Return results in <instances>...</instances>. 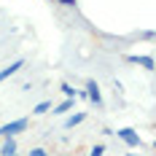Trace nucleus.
I'll use <instances>...</instances> for the list:
<instances>
[{
	"mask_svg": "<svg viewBox=\"0 0 156 156\" xmlns=\"http://www.w3.org/2000/svg\"><path fill=\"white\" fill-rule=\"evenodd\" d=\"M22 67H24V59H14V62H11V65H5V67H3V70H0V83H3V81H5V78H11V76H16V73H19V70H22Z\"/></svg>",
	"mask_w": 156,
	"mask_h": 156,
	"instance_id": "nucleus-5",
	"label": "nucleus"
},
{
	"mask_svg": "<svg viewBox=\"0 0 156 156\" xmlns=\"http://www.w3.org/2000/svg\"><path fill=\"white\" fill-rule=\"evenodd\" d=\"M116 137L119 140H124L129 148H140V135H137V129H132V126H121V129H116Z\"/></svg>",
	"mask_w": 156,
	"mask_h": 156,
	"instance_id": "nucleus-2",
	"label": "nucleus"
},
{
	"mask_svg": "<svg viewBox=\"0 0 156 156\" xmlns=\"http://www.w3.org/2000/svg\"><path fill=\"white\" fill-rule=\"evenodd\" d=\"M48 110H51V100H43V102H38V105L32 108V113H35V116H43Z\"/></svg>",
	"mask_w": 156,
	"mask_h": 156,
	"instance_id": "nucleus-10",
	"label": "nucleus"
},
{
	"mask_svg": "<svg viewBox=\"0 0 156 156\" xmlns=\"http://www.w3.org/2000/svg\"><path fill=\"white\" fill-rule=\"evenodd\" d=\"M59 92L65 94V100H76V92H78V89H73V86L65 81V83H59Z\"/></svg>",
	"mask_w": 156,
	"mask_h": 156,
	"instance_id": "nucleus-9",
	"label": "nucleus"
},
{
	"mask_svg": "<svg viewBox=\"0 0 156 156\" xmlns=\"http://www.w3.org/2000/svg\"><path fill=\"white\" fill-rule=\"evenodd\" d=\"M59 156H67V154H59Z\"/></svg>",
	"mask_w": 156,
	"mask_h": 156,
	"instance_id": "nucleus-15",
	"label": "nucleus"
},
{
	"mask_svg": "<svg viewBox=\"0 0 156 156\" xmlns=\"http://www.w3.org/2000/svg\"><path fill=\"white\" fill-rule=\"evenodd\" d=\"M27 156H48V151L46 148H30V154Z\"/></svg>",
	"mask_w": 156,
	"mask_h": 156,
	"instance_id": "nucleus-12",
	"label": "nucleus"
},
{
	"mask_svg": "<svg viewBox=\"0 0 156 156\" xmlns=\"http://www.w3.org/2000/svg\"><path fill=\"white\" fill-rule=\"evenodd\" d=\"M126 156H137V154H126Z\"/></svg>",
	"mask_w": 156,
	"mask_h": 156,
	"instance_id": "nucleus-14",
	"label": "nucleus"
},
{
	"mask_svg": "<svg viewBox=\"0 0 156 156\" xmlns=\"http://www.w3.org/2000/svg\"><path fill=\"white\" fill-rule=\"evenodd\" d=\"M126 59H129L132 65H140L143 70H148V73L154 70V57H151V54H129Z\"/></svg>",
	"mask_w": 156,
	"mask_h": 156,
	"instance_id": "nucleus-4",
	"label": "nucleus"
},
{
	"mask_svg": "<svg viewBox=\"0 0 156 156\" xmlns=\"http://www.w3.org/2000/svg\"><path fill=\"white\" fill-rule=\"evenodd\" d=\"M83 121H86V113H73V116H67V119H65V126H67V129H73V126L83 124Z\"/></svg>",
	"mask_w": 156,
	"mask_h": 156,
	"instance_id": "nucleus-8",
	"label": "nucleus"
},
{
	"mask_svg": "<svg viewBox=\"0 0 156 156\" xmlns=\"http://www.w3.org/2000/svg\"><path fill=\"white\" fill-rule=\"evenodd\" d=\"M0 145H3V140H0Z\"/></svg>",
	"mask_w": 156,
	"mask_h": 156,
	"instance_id": "nucleus-16",
	"label": "nucleus"
},
{
	"mask_svg": "<svg viewBox=\"0 0 156 156\" xmlns=\"http://www.w3.org/2000/svg\"><path fill=\"white\" fill-rule=\"evenodd\" d=\"M3 145H0V156H14L19 154V145H16V137H0Z\"/></svg>",
	"mask_w": 156,
	"mask_h": 156,
	"instance_id": "nucleus-6",
	"label": "nucleus"
},
{
	"mask_svg": "<svg viewBox=\"0 0 156 156\" xmlns=\"http://www.w3.org/2000/svg\"><path fill=\"white\" fill-rule=\"evenodd\" d=\"M14 156H19V154H14Z\"/></svg>",
	"mask_w": 156,
	"mask_h": 156,
	"instance_id": "nucleus-17",
	"label": "nucleus"
},
{
	"mask_svg": "<svg viewBox=\"0 0 156 156\" xmlns=\"http://www.w3.org/2000/svg\"><path fill=\"white\" fill-rule=\"evenodd\" d=\"M30 126V119H14V121H5L0 124V137H16L22 132H27Z\"/></svg>",
	"mask_w": 156,
	"mask_h": 156,
	"instance_id": "nucleus-1",
	"label": "nucleus"
},
{
	"mask_svg": "<svg viewBox=\"0 0 156 156\" xmlns=\"http://www.w3.org/2000/svg\"><path fill=\"white\" fill-rule=\"evenodd\" d=\"M102 154H105V145H102V143H97L92 151H89V156H102Z\"/></svg>",
	"mask_w": 156,
	"mask_h": 156,
	"instance_id": "nucleus-11",
	"label": "nucleus"
},
{
	"mask_svg": "<svg viewBox=\"0 0 156 156\" xmlns=\"http://www.w3.org/2000/svg\"><path fill=\"white\" fill-rule=\"evenodd\" d=\"M83 92H86V100L92 102L94 108H100V105H102V94H100L97 81H86V89H83Z\"/></svg>",
	"mask_w": 156,
	"mask_h": 156,
	"instance_id": "nucleus-3",
	"label": "nucleus"
},
{
	"mask_svg": "<svg viewBox=\"0 0 156 156\" xmlns=\"http://www.w3.org/2000/svg\"><path fill=\"white\" fill-rule=\"evenodd\" d=\"M59 5H78V0H57Z\"/></svg>",
	"mask_w": 156,
	"mask_h": 156,
	"instance_id": "nucleus-13",
	"label": "nucleus"
},
{
	"mask_svg": "<svg viewBox=\"0 0 156 156\" xmlns=\"http://www.w3.org/2000/svg\"><path fill=\"white\" fill-rule=\"evenodd\" d=\"M73 102H76V100H62L59 105H51V113H54V116H62V113H70V110H73Z\"/></svg>",
	"mask_w": 156,
	"mask_h": 156,
	"instance_id": "nucleus-7",
	"label": "nucleus"
}]
</instances>
